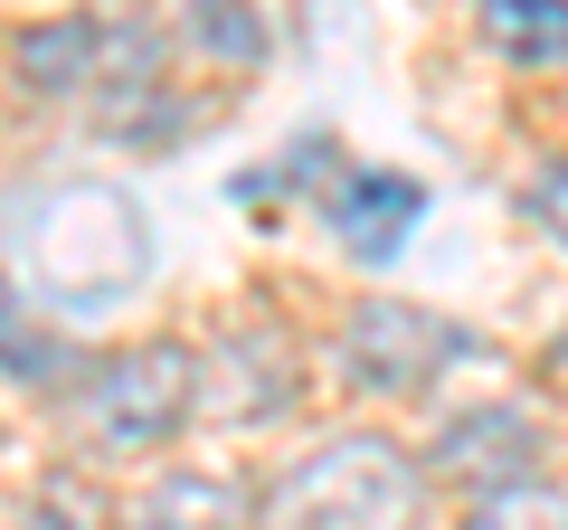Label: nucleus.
I'll return each instance as SVG.
<instances>
[{"instance_id":"obj_1","label":"nucleus","mask_w":568,"mask_h":530,"mask_svg":"<svg viewBox=\"0 0 568 530\" xmlns=\"http://www.w3.org/2000/svg\"><path fill=\"white\" fill-rule=\"evenodd\" d=\"M265 530H417L426 465L388 436H323L304 465H284L256 502Z\"/></svg>"},{"instance_id":"obj_2","label":"nucleus","mask_w":568,"mask_h":530,"mask_svg":"<svg viewBox=\"0 0 568 530\" xmlns=\"http://www.w3.org/2000/svg\"><path fill=\"white\" fill-rule=\"evenodd\" d=\"M190 417H200V350H181V342L95 350V360H77V379H67V427H77L85 455H104V465L162 455Z\"/></svg>"},{"instance_id":"obj_3","label":"nucleus","mask_w":568,"mask_h":530,"mask_svg":"<svg viewBox=\"0 0 568 530\" xmlns=\"http://www.w3.org/2000/svg\"><path fill=\"white\" fill-rule=\"evenodd\" d=\"M455 360H474V332H455L446 313H426V304H398V294L351 304L342 332H332V379L351 398H417Z\"/></svg>"},{"instance_id":"obj_4","label":"nucleus","mask_w":568,"mask_h":530,"mask_svg":"<svg viewBox=\"0 0 568 530\" xmlns=\"http://www.w3.org/2000/svg\"><path fill=\"white\" fill-rule=\"evenodd\" d=\"M29 265L58 294H114L152 265V227H142V208L114 181H77L29 218Z\"/></svg>"},{"instance_id":"obj_5","label":"nucleus","mask_w":568,"mask_h":530,"mask_svg":"<svg viewBox=\"0 0 568 530\" xmlns=\"http://www.w3.org/2000/svg\"><path fill=\"white\" fill-rule=\"evenodd\" d=\"M294 388H304V360L284 342L275 323H246L227 332L219 360H200V417H227V427H275L294 408Z\"/></svg>"},{"instance_id":"obj_6","label":"nucleus","mask_w":568,"mask_h":530,"mask_svg":"<svg viewBox=\"0 0 568 530\" xmlns=\"http://www.w3.org/2000/svg\"><path fill=\"white\" fill-rule=\"evenodd\" d=\"M540 417L511 408V398H484V408H465L446 436H436V473H455V483H474V502L484 492H511V483H540Z\"/></svg>"},{"instance_id":"obj_7","label":"nucleus","mask_w":568,"mask_h":530,"mask_svg":"<svg viewBox=\"0 0 568 530\" xmlns=\"http://www.w3.org/2000/svg\"><path fill=\"white\" fill-rule=\"evenodd\" d=\"M417 218H426V190L407 181V171H379V162L332 171V190H323V227L351 256H398V246L417 237Z\"/></svg>"},{"instance_id":"obj_8","label":"nucleus","mask_w":568,"mask_h":530,"mask_svg":"<svg viewBox=\"0 0 568 530\" xmlns=\"http://www.w3.org/2000/svg\"><path fill=\"white\" fill-rule=\"evenodd\" d=\"M114 530H246V492L227 483V473L162 465V473H152V492H142Z\"/></svg>"},{"instance_id":"obj_9","label":"nucleus","mask_w":568,"mask_h":530,"mask_svg":"<svg viewBox=\"0 0 568 530\" xmlns=\"http://www.w3.org/2000/svg\"><path fill=\"white\" fill-rule=\"evenodd\" d=\"M484 39L511 67H568V0H493Z\"/></svg>"},{"instance_id":"obj_10","label":"nucleus","mask_w":568,"mask_h":530,"mask_svg":"<svg viewBox=\"0 0 568 530\" xmlns=\"http://www.w3.org/2000/svg\"><path fill=\"white\" fill-rule=\"evenodd\" d=\"M465 530H568V492L549 483H511V492H484V502L465 511Z\"/></svg>"},{"instance_id":"obj_11","label":"nucleus","mask_w":568,"mask_h":530,"mask_svg":"<svg viewBox=\"0 0 568 530\" xmlns=\"http://www.w3.org/2000/svg\"><path fill=\"white\" fill-rule=\"evenodd\" d=\"M10 530H114V511H104V492H95V483H77V473H48Z\"/></svg>"},{"instance_id":"obj_12","label":"nucleus","mask_w":568,"mask_h":530,"mask_svg":"<svg viewBox=\"0 0 568 530\" xmlns=\"http://www.w3.org/2000/svg\"><path fill=\"white\" fill-rule=\"evenodd\" d=\"M181 39L209 48V58H227V67H256L265 58V20H256V10H190Z\"/></svg>"},{"instance_id":"obj_13","label":"nucleus","mask_w":568,"mask_h":530,"mask_svg":"<svg viewBox=\"0 0 568 530\" xmlns=\"http://www.w3.org/2000/svg\"><path fill=\"white\" fill-rule=\"evenodd\" d=\"M521 208H530V218H540L549 237L568 246V162H540V171H530V190H521Z\"/></svg>"}]
</instances>
